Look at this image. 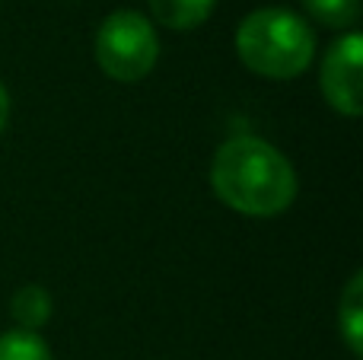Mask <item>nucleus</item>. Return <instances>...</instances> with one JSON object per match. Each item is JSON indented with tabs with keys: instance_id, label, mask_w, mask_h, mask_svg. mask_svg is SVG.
<instances>
[{
	"instance_id": "f03ea898",
	"label": "nucleus",
	"mask_w": 363,
	"mask_h": 360,
	"mask_svg": "<svg viewBox=\"0 0 363 360\" xmlns=\"http://www.w3.org/2000/svg\"><path fill=\"white\" fill-rule=\"evenodd\" d=\"M236 51L255 74L271 80H294L313 64L315 35L296 13L284 6H262L239 23Z\"/></svg>"
},
{
	"instance_id": "20e7f679",
	"label": "nucleus",
	"mask_w": 363,
	"mask_h": 360,
	"mask_svg": "<svg viewBox=\"0 0 363 360\" xmlns=\"http://www.w3.org/2000/svg\"><path fill=\"white\" fill-rule=\"evenodd\" d=\"M360 57L363 38L357 32H347L328 48L322 61V93L328 106L341 115L357 118L363 112V83H360Z\"/></svg>"
},
{
	"instance_id": "f257e3e1",
	"label": "nucleus",
	"mask_w": 363,
	"mask_h": 360,
	"mask_svg": "<svg viewBox=\"0 0 363 360\" xmlns=\"http://www.w3.org/2000/svg\"><path fill=\"white\" fill-rule=\"evenodd\" d=\"M211 185L226 208L245 217H274L294 204L296 172L262 137H233L213 153Z\"/></svg>"
},
{
	"instance_id": "423d86ee",
	"label": "nucleus",
	"mask_w": 363,
	"mask_h": 360,
	"mask_svg": "<svg viewBox=\"0 0 363 360\" xmlns=\"http://www.w3.org/2000/svg\"><path fill=\"white\" fill-rule=\"evenodd\" d=\"M150 13L169 29H194L213 13L217 0H147Z\"/></svg>"
},
{
	"instance_id": "9d476101",
	"label": "nucleus",
	"mask_w": 363,
	"mask_h": 360,
	"mask_svg": "<svg viewBox=\"0 0 363 360\" xmlns=\"http://www.w3.org/2000/svg\"><path fill=\"white\" fill-rule=\"evenodd\" d=\"M6 118H10V93H6L4 83H0V131L6 128Z\"/></svg>"
},
{
	"instance_id": "7ed1b4c3",
	"label": "nucleus",
	"mask_w": 363,
	"mask_h": 360,
	"mask_svg": "<svg viewBox=\"0 0 363 360\" xmlns=\"http://www.w3.org/2000/svg\"><path fill=\"white\" fill-rule=\"evenodd\" d=\"M160 57L157 29L134 10H118L102 19L96 32V61L112 80L138 83L153 70Z\"/></svg>"
},
{
	"instance_id": "0eeeda50",
	"label": "nucleus",
	"mask_w": 363,
	"mask_h": 360,
	"mask_svg": "<svg viewBox=\"0 0 363 360\" xmlns=\"http://www.w3.org/2000/svg\"><path fill=\"white\" fill-rule=\"evenodd\" d=\"M13 319L23 332H38L51 319V297L42 284H26L13 297Z\"/></svg>"
},
{
	"instance_id": "1a4fd4ad",
	"label": "nucleus",
	"mask_w": 363,
	"mask_h": 360,
	"mask_svg": "<svg viewBox=\"0 0 363 360\" xmlns=\"http://www.w3.org/2000/svg\"><path fill=\"white\" fill-rule=\"evenodd\" d=\"M0 360H51V351L35 332H4L0 335Z\"/></svg>"
},
{
	"instance_id": "39448f33",
	"label": "nucleus",
	"mask_w": 363,
	"mask_h": 360,
	"mask_svg": "<svg viewBox=\"0 0 363 360\" xmlns=\"http://www.w3.org/2000/svg\"><path fill=\"white\" fill-rule=\"evenodd\" d=\"M338 329L345 338L347 351L354 357L363 354V274L357 271L347 281L345 293H341V306H338Z\"/></svg>"
},
{
	"instance_id": "6e6552de",
	"label": "nucleus",
	"mask_w": 363,
	"mask_h": 360,
	"mask_svg": "<svg viewBox=\"0 0 363 360\" xmlns=\"http://www.w3.org/2000/svg\"><path fill=\"white\" fill-rule=\"evenodd\" d=\"M306 13L328 29H347L360 16V0H303Z\"/></svg>"
}]
</instances>
